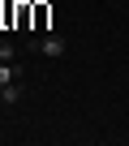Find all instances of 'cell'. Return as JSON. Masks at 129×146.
<instances>
[{"label":"cell","instance_id":"3957f363","mask_svg":"<svg viewBox=\"0 0 129 146\" xmlns=\"http://www.w3.org/2000/svg\"><path fill=\"white\" fill-rule=\"evenodd\" d=\"M0 60H9V64L17 60V43L13 39H0Z\"/></svg>","mask_w":129,"mask_h":146},{"label":"cell","instance_id":"5b68a950","mask_svg":"<svg viewBox=\"0 0 129 146\" xmlns=\"http://www.w3.org/2000/svg\"><path fill=\"white\" fill-rule=\"evenodd\" d=\"M22 5H35V0H22Z\"/></svg>","mask_w":129,"mask_h":146},{"label":"cell","instance_id":"6da1fadb","mask_svg":"<svg viewBox=\"0 0 129 146\" xmlns=\"http://www.w3.org/2000/svg\"><path fill=\"white\" fill-rule=\"evenodd\" d=\"M35 47H39V52H43L47 60H60L64 52H69V39H64V35H43V39H39Z\"/></svg>","mask_w":129,"mask_h":146},{"label":"cell","instance_id":"277c9868","mask_svg":"<svg viewBox=\"0 0 129 146\" xmlns=\"http://www.w3.org/2000/svg\"><path fill=\"white\" fill-rule=\"evenodd\" d=\"M22 99V86L13 82V86H5V90H0V103H17Z\"/></svg>","mask_w":129,"mask_h":146},{"label":"cell","instance_id":"7a4b0ae2","mask_svg":"<svg viewBox=\"0 0 129 146\" xmlns=\"http://www.w3.org/2000/svg\"><path fill=\"white\" fill-rule=\"evenodd\" d=\"M22 78V64H9V60H0V90H5V86H13Z\"/></svg>","mask_w":129,"mask_h":146}]
</instances>
